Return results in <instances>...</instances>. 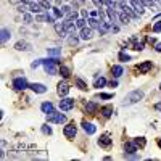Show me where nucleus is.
<instances>
[{
  "instance_id": "473e14b6",
  "label": "nucleus",
  "mask_w": 161,
  "mask_h": 161,
  "mask_svg": "<svg viewBox=\"0 0 161 161\" xmlns=\"http://www.w3.org/2000/svg\"><path fill=\"white\" fill-rule=\"evenodd\" d=\"M77 42H79V39L76 37V34H71V37L68 39V44L69 45H77Z\"/></svg>"
},
{
  "instance_id": "864d4df0",
  "label": "nucleus",
  "mask_w": 161,
  "mask_h": 161,
  "mask_svg": "<svg viewBox=\"0 0 161 161\" xmlns=\"http://www.w3.org/2000/svg\"><path fill=\"white\" fill-rule=\"evenodd\" d=\"M110 86H111V87H116V86H118V82H116V80H111Z\"/></svg>"
},
{
  "instance_id": "ea45409f",
  "label": "nucleus",
  "mask_w": 161,
  "mask_h": 161,
  "mask_svg": "<svg viewBox=\"0 0 161 161\" xmlns=\"http://www.w3.org/2000/svg\"><path fill=\"white\" fill-rule=\"evenodd\" d=\"M42 132L47 135H52V127L50 126H42Z\"/></svg>"
},
{
  "instance_id": "4d7b16f0",
  "label": "nucleus",
  "mask_w": 161,
  "mask_h": 161,
  "mask_svg": "<svg viewBox=\"0 0 161 161\" xmlns=\"http://www.w3.org/2000/svg\"><path fill=\"white\" fill-rule=\"evenodd\" d=\"M55 3H56V5H60V3H61V0H55Z\"/></svg>"
},
{
  "instance_id": "4be33fe9",
  "label": "nucleus",
  "mask_w": 161,
  "mask_h": 161,
  "mask_svg": "<svg viewBox=\"0 0 161 161\" xmlns=\"http://www.w3.org/2000/svg\"><path fill=\"white\" fill-rule=\"evenodd\" d=\"M97 103L95 102H87V105H86V111L87 113H95L97 111Z\"/></svg>"
},
{
  "instance_id": "9b49d317",
  "label": "nucleus",
  "mask_w": 161,
  "mask_h": 161,
  "mask_svg": "<svg viewBox=\"0 0 161 161\" xmlns=\"http://www.w3.org/2000/svg\"><path fill=\"white\" fill-rule=\"evenodd\" d=\"M55 31H56V34H58L60 37H66V36H69V32L66 31V27L63 23H55Z\"/></svg>"
},
{
  "instance_id": "6e6d98bb",
  "label": "nucleus",
  "mask_w": 161,
  "mask_h": 161,
  "mask_svg": "<svg viewBox=\"0 0 161 161\" xmlns=\"http://www.w3.org/2000/svg\"><path fill=\"white\" fill-rule=\"evenodd\" d=\"M11 3H20V2H23V0H10Z\"/></svg>"
},
{
  "instance_id": "7c9ffc66",
  "label": "nucleus",
  "mask_w": 161,
  "mask_h": 161,
  "mask_svg": "<svg viewBox=\"0 0 161 161\" xmlns=\"http://www.w3.org/2000/svg\"><path fill=\"white\" fill-rule=\"evenodd\" d=\"M103 86H106V79H105V77H100V79L95 80V87H97V89H100V87H103Z\"/></svg>"
},
{
  "instance_id": "09e8293b",
  "label": "nucleus",
  "mask_w": 161,
  "mask_h": 161,
  "mask_svg": "<svg viewBox=\"0 0 161 161\" xmlns=\"http://www.w3.org/2000/svg\"><path fill=\"white\" fill-rule=\"evenodd\" d=\"M80 15H82V18H87V16H90V13H89L87 10H82V11H80Z\"/></svg>"
},
{
  "instance_id": "4c0bfd02",
  "label": "nucleus",
  "mask_w": 161,
  "mask_h": 161,
  "mask_svg": "<svg viewBox=\"0 0 161 161\" xmlns=\"http://www.w3.org/2000/svg\"><path fill=\"white\" fill-rule=\"evenodd\" d=\"M39 3L44 7V10H50V2L49 0H39Z\"/></svg>"
},
{
  "instance_id": "393cba45",
  "label": "nucleus",
  "mask_w": 161,
  "mask_h": 161,
  "mask_svg": "<svg viewBox=\"0 0 161 161\" xmlns=\"http://www.w3.org/2000/svg\"><path fill=\"white\" fill-rule=\"evenodd\" d=\"M47 53H49V56H60L61 55V49H47Z\"/></svg>"
},
{
  "instance_id": "4468645a",
  "label": "nucleus",
  "mask_w": 161,
  "mask_h": 161,
  "mask_svg": "<svg viewBox=\"0 0 161 161\" xmlns=\"http://www.w3.org/2000/svg\"><path fill=\"white\" fill-rule=\"evenodd\" d=\"M40 110H42V113H45V115H50V113L55 111V106L52 102H44L40 105Z\"/></svg>"
},
{
  "instance_id": "cd10ccee",
  "label": "nucleus",
  "mask_w": 161,
  "mask_h": 161,
  "mask_svg": "<svg viewBox=\"0 0 161 161\" xmlns=\"http://www.w3.org/2000/svg\"><path fill=\"white\" fill-rule=\"evenodd\" d=\"M76 86H77L79 89H80V90H87V86H86V82H84V80L82 79H76Z\"/></svg>"
},
{
  "instance_id": "052dcab7",
  "label": "nucleus",
  "mask_w": 161,
  "mask_h": 161,
  "mask_svg": "<svg viewBox=\"0 0 161 161\" xmlns=\"http://www.w3.org/2000/svg\"><path fill=\"white\" fill-rule=\"evenodd\" d=\"M49 2H52V0H49Z\"/></svg>"
},
{
  "instance_id": "2f4dec72",
  "label": "nucleus",
  "mask_w": 161,
  "mask_h": 161,
  "mask_svg": "<svg viewBox=\"0 0 161 161\" xmlns=\"http://www.w3.org/2000/svg\"><path fill=\"white\" fill-rule=\"evenodd\" d=\"M23 20H24V23H27V24H31V23H32V15H31V13H23Z\"/></svg>"
},
{
  "instance_id": "dca6fc26",
  "label": "nucleus",
  "mask_w": 161,
  "mask_h": 161,
  "mask_svg": "<svg viewBox=\"0 0 161 161\" xmlns=\"http://www.w3.org/2000/svg\"><path fill=\"white\" fill-rule=\"evenodd\" d=\"M92 37V27H82L80 29V39L82 40H89Z\"/></svg>"
},
{
  "instance_id": "3c124183",
  "label": "nucleus",
  "mask_w": 161,
  "mask_h": 161,
  "mask_svg": "<svg viewBox=\"0 0 161 161\" xmlns=\"http://www.w3.org/2000/svg\"><path fill=\"white\" fill-rule=\"evenodd\" d=\"M155 49H156V52H161V42H156V44H155Z\"/></svg>"
},
{
  "instance_id": "13d9d810",
  "label": "nucleus",
  "mask_w": 161,
  "mask_h": 161,
  "mask_svg": "<svg viewBox=\"0 0 161 161\" xmlns=\"http://www.w3.org/2000/svg\"><path fill=\"white\" fill-rule=\"evenodd\" d=\"M158 147H159V148H161V139H158Z\"/></svg>"
},
{
  "instance_id": "a211bd4d",
  "label": "nucleus",
  "mask_w": 161,
  "mask_h": 161,
  "mask_svg": "<svg viewBox=\"0 0 161 161\" xmlns=\"http://www.w3.org/2000/svg\"><path fill=\"white\" fill-rule=\"evenodd\" d=\"M98 145H102V147H110V145H111V137L108 135V134L102 135L100 140H98Z\"/></svg>"
},
{
  "instance_id": "f257e3e1",
  "label": "nucleus",
  "mask_w": 161,
  "mask_h": 161,
  "mask_svg": "<svg viewBox=\"0 0 161 161\" xmlns=\"http://www.w3.org/2000/svg\"><path fill=\"white\" fill-rule=\"evenodd\" d=\"M142 98H144V92L142 90H132L129 95H127L124 98V105H132V103H137V102H140Z\"/></svg>"
},
{
  "instance_id": "20e7f679",
  "label": "nucleus",
  "mask_w": 161,
  "mask_h": 161,
  "mask_svg": "<svg viewBox=\"0 0 161 161\" xmlns=\"http://www.w3.org/2000/svg\"><path fill=\"white\" fill-rule=\"evenodd\" d=\"M65 135L68 137V139H74L76 134H77V127L74 126V122H69V124L65 126Z\"/></svg>"
},
{
  "instance_id": "9d476101",
  "label": "nucleus",
  "mask_w": 161,
  "mask_h": 161,
  "mask_svg": "<svg viewBox=\"0 0 161 161\" xmlns=\"http://www.w3.org/2000/svg\"><path fill=\"white\" fill-rule=\"evenodd\" d=\"M29 89L32 92H36V93H45L47 92V87L44 86V84H40V82H32L29 84Z\"/></svg>"
},
{
  "instance_id": "6ab92c4d",
  "label": "nucleus",
  "mask_w": 161,
  "mask_h": 161,
  "mask_svg": "<svg viewBox=\"0 0 161 161\" xmlns=\"http://www.w3.org/2000/svg\"><path fill=\"white\" fill-rule=\"evenodd\" d=\"M111 73H113V76H115V77H121L122 73H124V69H122V66L115 65V66L111 68Z\"/></svg>"
},
{
  "instance_id": "c03bdc74",
  "label": "nucleus",
  "mask_w": 161,
  "mask_h": 161,
  "mask_svg": "<svg viewBox=\"0 0 161 161\" xmlns=\"http://www.w3.org/2000/svg\"><path fill=\"white\" fill-rule=\"evenodd\" d=\"M134 50H137V52L144 50V42H139V44H135V45H134Z\"/></svg>"
},
{
  "instance_id": "72a5a7b5",
  "label": "nucleus",
  "mask_w": 161,
  "mask_h": 161,
  "mask_svg": "<svg viewBox=\"0 0 161 161\" xmlns=\"http://www.w3.org/2000/svg\"><path fill=\"white\" fill-rule=\"evenodd\" d=\"M53 16L55 18H63L65 16V11L60 10V8H53Z\"/></svg>"
},
{
  "instance_id": "bf43d9fd",
  "label": "nucleus",
  "mask_w": 161,
  "mask_h": 161,
  "mask_svg": "<svg viewBox=\"0 0 161 161\" xmlns=\"http://www.w3.org/2000/svg\"><path fill=\"white\" fill-rule=\"evenodd\" d=\"M159 89H161V84H159Z\"/></svg>"
},
{
  "instance_id": "423d86ee",
  "label": "nucleus",
  "mask_w": 161,
  "mask_h": 161,
  "mask_svg": "<svg viewBox=\"0 0 161 161\" xmlns=\"http://www.w3.org/2000/svg\"><path fill=\"white\" fill-rule=\"evenodd\" d=\"M24 3L27 5L31 13H42L44 11V7H42L39 2H32V0H29V2H24Z\"/></svg>"
},
{
  "instance_id": "49530a36",
  "label": "nucleus",
  "mask_w": 161,
  "mask_h": 161,
  "mask_svg": "<svg viewBox=\"0 0 161 161\" xmlns=\"http://www.w3.org/2000/svg\"><path fill=\"white\" fill-rule=\"evenodd\" d=\"M61 10H63V11H65V15H69V13H71V11H73V10H71V7H68V5H65L63 8H61Z\"/></svg>"
},
{
  "instance_id": "58836bf2",
  "label": "nucleus",
  "mask_w": 161,
  "mask_h": 161,
  "mask_svg": "<svg viewBox=\"0 0 161 161\" xmlns=\"http://www.w3.org/2000/svg\"><path fill=\"white\" fill-rule=\"evenodd\" d=\"M119 60H121V61H129L131 56L127 55V53H124V52H121V53H119Z\"/></svg>"
},
{
  "instance_id": "79ce46f5",
  "label": "nucleus",
  "mask_w": 161,
  "mask_h": 161,
  "mask_svg": "<svg viewBox=\"0 0 161 161\" xmlns=\"http://www.w3.org/2000/svg\"><path fill=\"white\" fill-rule=\"evenodd\" d=\"M92 2H93V5H95L97 8H103V5H105L103 0H92Z\"/></svg>"
},
{
  "instance_id": "7ed1b4c3",
  "label": "nucleus",
  "mask_w": 161,
  "mask_h": 161,
  "mask_svg": "<svg viewBox=\"0 0 161 161\" xmlns=\"http://www.w3.org/2000/svg\"><path fill=\"white\" fill-rule=\"evenodd\" d=\"M71 108H74V98L63 97V100L60 102V110L61 111H69Z\"/></svg>"
},
{
  "instance_id": "c9c22d12",
  "label": "nucleus",
  "mask_w": 161,
  "mask_h": 161,
  "mask_svg": "<svg viewBox=\"0 0 161 161\" xmlns=\"http://www.w3.org/2000/svg\"><path fill=\"white\" fill-rule=\"evenodd\" d=\"M86 23H87V21H86V18H79V20L76 21V26L82 29V27H86Z\"/></svg>"
},
{
  "instance_id": "412c9836",
  "label": "nucleus",
  "mask_w": 161,
  "mask_h": 161,
  "mask_svg": "<svg viewBox=\"0 0 161 161\" xmlns=\"http://www.w3.org/2000/svg\"><path fill=\"white\" fill-rule=\"evenodd\" d=\"M87 23H90V27L92 29H98V27L102 26V20H97V18H89V21Z\"/></svg>"
},
{
  "instance_id": "f704fd0d",
  "label": "nucleus",
  "mask_w": 161,
  "mask_h": 161,
  "mask_svg": "<svg viewBox=\"0 0 161 161\" xmlns=\"http://www.w3.org/2000/svg\"><path fill=\"white\" fill-rule=\"evenodd\" d=\"M60 74L63 76V77H69V69L66 68V66H61V68H60Z\"/></svg>"
},
{
  "instance_id": "ddd939ff",
  "label": "nucleus",
  "mask_w": 161,
  "mask_h": 161,
  "mask_svg": "<svg viewBox=\"0 0 161 161\" xmlns=\"http://www.w3.org/2000/svg\"><path fill=\"white\" fill-rule=\"evenodd\" d=\"M82 129H84V132L89 134V135H92V134H95V132H97V127L93 126L92 122H87V121L82 122Z\"/></svg>"
},
{
  "instance_id": "aec40b11",
  "label": "nucleus",
  "mask_w": 161,
  "mask_h": 161,
  "mask_svg": "<svg viewBox=\"0 0 161 161\" xmlns=\"http://www.w3.org/2000/svg\"><path fill=\"white\" fill-rule=\"evenodd\" d=\"M151 69V61H144L140 66H139V73H142V74H145L147 71H150Z\"/></svg>"
},
{
  "instance_id": "0eeeda50",
  "label": "nucleus",
  "mask_w": 161,
  "mask_h": 161,
  "mask_svg": "<svg viewBox=\"0 0 161 161\" xmlns=\"http://www.w3.org/2000/svg\"><path fill=\"white\" fill-rule=\"evenodd\" d=\"M42 65H44V69H45V73H47V74L55 76V74H58V73H60V69L56 68V65H55V63H49V61H45V63H42Z\"/></svg>"
},
{
  "instance_id": "e433bc0d",
  "label": "nucleus",
  "mask_w": 161,
  "mask_h": 161,
  "mask_svg": "<svg viewBox=\"0 0 161 161\" xmlns=\"http://www.w3.org/2000/svg\"><path fill=\"white\" fill-rule=\"evenodd\" d=\"M142 3H144L145 7H151V8H153V7L156 5V2H155V0H142Z\"/></svg>"
},
{
  "instance_id": "a19ab883",
  "label": "nucleus",
  "mask_w": 161,
  "mask_h": 161,
  "mask_svg": "<svg viewBox=\"0 0 161 161\" xmlns=\"http://www.w3.org/2000/svg\"><path fill=\"white\" fill-rule=\"evenodd\" d=\"M153 32H161V21H156L153 24Z\"/></svg>"
},
{
  "instance_id": "1a4fd4ad",
  "label": "nucleus",
  "mask_w": 161,
  "mask_h": 161,
  "mask_svg": "<svg viewBox=\"0 0 161 161\" xmlns=\"http://www.w3.org/2000/svg\"><path fill=\"white\" fill-rule=\"evenodd\" d=\"M56 92H58L60 97H66L69 93V86L68 82H65V80H61V82L58 84V89H56Z\"/></svg>"
},
{
  "instance_id": "c756f323",
  "label": "nucleus",
  "mask_w": 161,
  "mask_h": 161,
  "mask_svg": "<svg viewBox=\"0 0 161 161\" xmlns=\"http://www.w3.org/2000/svg\"><path fill=\"white\" fill-rule=\"evenodd\" d=\"M16 10H18V11H20V13H26L27 10H29V8H27V5H26V3H24V2H23V3H18Z\"/></svg>"
},
{
  "instance_id": "603ef678",
  "label": "nucleus",
  "mask_w": 161,
  "mask_h": 161,
  "mask_svg": "<svg viewBox=\"0 0 161 161\" xmlns=\"http://www.w3.org/2000/svg\"><path fill=\"white\" fill-rule=\"evenodd\" d=\"M90 16H92V18H97V16H98V10H95V11H90Z\"/></svg>"
},
{
  "instance_id": "bb28decb",
  "label": "nucleus",
  "mask_w": 161,
  "mask_h": 161,
  "mask_svg": "<svg viewBox=\"0 0 161 161\" xmlns=\"http://www.w3.org/2000/svg\"><path fill=\"white\" fill-rule=\"evenodd\" d=\"M111 113H113V108H111V106H103V108H102V115L105 116V118H110Z\"/></svg>"
},
{
  "instance_id": "2eb2a0df",
  "label": "nucleus",
  "mask_w": 161,
  "mask_h": 161,
  "mask_svg": "<svg viewBox=\"0 0 161 161\" xmlns=\"http://www.w3.org/2000/svg\"><path fill=\"white\" fill-rule=\"evenodd\" d=\"M122 11H124L126 15L131 18V20H137V18L140 16V15H137V13H135V10H134V8H131L129 5H126L124 8H122Z\"/></svg>"
},
{
  "instance_id": "5701e85b",
  "label": "nucleus",
  "mask_w": 161,
  "mask_h": 161,
  "mask_svg": "<svg viewBox=\"0 0 161 161\" xmlns=\"http://www.w3.org/2000/svg\"><path fill=\"white\" fill-rule=\"evenodd\" d=\"M11 37V32H10V29H7V27H3L2 29V42L5 44V42L8 40Z\"/></svg>"
},
{
  "instance_id": "6e6552de",
  "label": "nucleus",
  "mask_w": 161,
  "mask_h": 161,
  "mask_svg": "<svg viewBox=\"0 0 161 161\" xmlns=\"http://www.w3.org/2000/svg\"><path fill=\"white\" fill-rule=\"evenodd\" d=\"M131 3H132V8L135 10L137 15H144L145 13V5L142 3V0H131Z\"/></svg>"
},
{
  "instance_id": "c85d7f7f",
  "label": "nucleus",
  "mask_w": 161,
  "mask_h": 161,
  "mask_svg": "<svg viewBox=\"0 0 161 161\" xmlns=\"http://www.w3.org/2000/svg\"><path fill=\"white\" fill-rule=\"evenodd\" d=\"M66 18L71 20V21H77V20H79V13H77V11H71L69 15H66Z\"/></svg>"
},
{
  "instance_id": "b1692460",
  "label": "nucleus",
  "mask_w": 161,
  "mask_h": 161,
  "mask_svg": "<svg viewBox=\"0 0 161 161\" xmlns=\"http://www.w3.org/2000/svg\"><path fill=\"white\" fill-rule=\"evenodd\" d=\"M118 15H119V23H121V24H127V23H129L131 18L127 16L124 11H118Z\"/></svg>"
},
{
  "instance_id": "f03ea898",
  "label": "nucleus",
  "mask_w": 161,
  "mask_h": 161,
  "mask_svg": "<svg viewBox=\"0 0 161 161\" xmlns=\"http://www.w3.org/2000/svg\"><path fill=\"white\" fill-rule=\"evenodd\" d=\"M47 121L49 122H53V124H63V122H66V116L63 115V113H50V115H47Z\"/></svg>"
},
{
  "instance_id": "f3484780",
  "label": "nucleus",
  "mask_w": 161,
  "mask_h": 161,
  "mask_svg": "<svg viewBox=\"0 0 161 161\" xmlns=\"http://www.w3.org/2000/svg\"><path fill=\"white\" fill-rule=\"evenodd\" d=\"M124 151L126 153H137V145L134 142H126L124 144Z\"/></svg>"
},
{
  "instance_id": "a878e982",
  "label": "nucleus",
  "mask_w": 161,
  "mask_h": 161,
  "mask_svg": "<svg viewBox=\"0 0 161 161\" xmlns=\"http://www.w3.org/2000/svg\"><path fill=\"white\" fill-rule=\"evenodd\" d=\"M134 144L139 147V148H144V147L147 145V140L144 139V137H137V139L134 140Z\"/></svg>"
},
{
  "instance_id": "de8ad7c7",
  "label": "nucleus",
  "mask_w": 161,
  "mask_h": 161,
  "mask_svg": "<svg viewBox=\"0 0 161 161\" xmlns=\"http://www.w3.org/2000/svg\"><path fill=\"white\" fill-rule=\"evenodd\" d=\"M100 98H105V100H108V98H113V93H100Z\"/></svg>"
},
{
  "instance_id": "a18cd8bd",
  "label": "nucleus",
  "mask_w": 161,
  "mask_h": 161,
  "mask_svg": "<svg viewBox=\"0 0 161 161\" xmlns=\"http://www.w3.org/2000/svg\"><path fill=\"white\" fill-rule=\"evenodd\" d=\"M40 65H42V60H37V61H34V63L31 65V68H32V69H36V68H39Z\"/></svg>"
},
{
  "instance_id": "37998d69",
  "label": "nucleus",
  "mask_w": 161,
  "mask_h": 161,
  "mask_svg": "<svg viewBox=\"0 0 161 161\" xmlns=\"http://www.w3.org/2000/svg\"><path fill=\"white\" fill-rule=\"evenodd\" d=\"M47 15H49V11H47L45 15H37L36 20H37V21H47Z\"/></svg>"
},
{
  "instance_id": "39448f33",
  "label": "nucleus",
  "mask_w": 161,
  "mask_h": 161,
  "mask_svg": "<svg viewBox=\"0 0 161 161\" xmlns=\"http://www.w3.org/2000/svg\"><path fill=\"white\" fill-rule=\"evenodd\" d=\"M13 87H15V90H24V89L29 87V84L24 77H16L13 80Z\"/></svg>"
},
{
  "instance_id": "f8f14e48",
  "label": "nucleus",
  "mask_w": 161,
  "mask_h": 161,
  "mask_svg": "<svg viewBox=\"0 0 161 161\" xmlns=\"http://www.w3.org/2000/svg\"><path fill=\"white\" fill-rule=\"evenodd\" d=\"M15 49L16 50H24V52H29L31 49H32V47H31V44H29V42H26V40H18L16 42V44H15Z\"/></svg>"
},
{
  "instance_id": "8fccbe9b",
  "label": "nucleus",
  "mask_w": 161,
  "mask_h": 161,
  "mask_svg": "<svg viewBox=\"0 0 161 161\" xmlns=\"http://www.w3.org/2000/svg\"><path fill=\"white\" fill-rule=\"evenodd\" d=\"M111 31H113V32H118V31H119V26H118V24H113V26H111Z\"/></svg>"
},
{
  "instance_id": "5fc2aeb1",
  "label": "nucleus",
  "mask_w": 161,
  "mask_h": 161,
  "mask_svg": "<svg viewBox=\"0 0 161 161\" xmlns=\"http://www.w3.org/2000/svg\"><path fill=\"white\" fill-rule=\"evenodd\" d=\"M155 108H156V110H161V103H156Z\"/></svg>"
}]
</instances>
